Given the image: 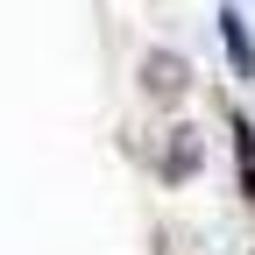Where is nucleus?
Wrapping results in <instances>:
<instances>
[{
  "label": "nucleus",
  "instance_id": "nucleus-2",
  "mask_svg": "<svg viewBox=\"0 0 255 255\" xmlns=\"http://www.w3.org/2000/svg\"><path fill=\"white\" fill-rule=\"evenodd\" d=\"M142 78H149V92H184V64L177 57H149Z\"/></svg>",
  "mask_w": 255,
  "mask_h": 255
},
{
  "label": "nucleus",
  "instance_id": "nucleus-1",
  "mask_svg": "<svg viewBox=\"0 0 255 255\" xmlns=\"http://www.w3.org/2000/svg\"><path fill=\"white\" fill-rule=\"evenodd\" d=\"M220 36H227V57H234V71L248 78V71H255V50H248V28H241V14H220Z\"/></svg>",
  "mask_w": 255,
  "mask_h": 255
}]
</instances>
